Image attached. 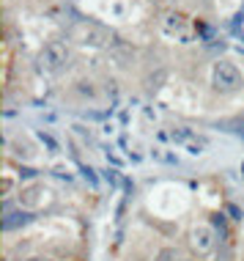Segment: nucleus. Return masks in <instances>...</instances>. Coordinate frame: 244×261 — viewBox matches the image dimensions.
I'll use <instances>...</instances> for the list:
<instances>
[{"mask_svg": "<svg viewBox=\"0 0 244 261\" xmlns=\"http://www.w3.org/2000/svg\"><path fill=\"white\" fill-rule=\"evenodd\" d=\"M211 83H214V88H217V91H236V88H241L244 80H241V72L233 66V63L220 61V63H214Z\"/></svg>", "mask_w": 244, "mask_h": 261, "instance_id": "f03ea898", "label": "nucleus"}, {"mask_svg": "<svg viewBox=\"0 0 244 261\" xmlns=\"http://www.w3.org/2000/svg\"><path fill=\"white\" fill-rule=\"evenodd\" d=\"M170 138L176 140V143H184V146H190L192 140H195V135H192L190 129H187V126H181V129H173V132H170Z\"/></svg>", "mask_w": 244, "mask_h": 261, "instance_id": "0eeeda50", "label": "nucleus"}, {"mask_svg": "<svg viewBox=\"0 0 244 261\" xmlns=\"http://www.w3.org/2000/svg\"><path fill=\"white\" fill-rule=\"evenodd\" d=\"M192 245L198 253H208L214 248V231L208 225H195L192 228Z\"/></svg>", "mask_w": 244, "mask_h": 261, "instance_id": "20e7f679", "label": "nucleus"}, {"mask_svg": "<svg viewBox=\"0 0 244 261\" xmlns=\"http://www.w3.org/2000/svg\"><path fill=\"white\" fill-rule=\"evenodd\" d=\"M25 223H30V215H25V212H9V215H6V220H3V228L6 231H14L17 225H25Z\"/></svg>", "mask_w": 244, "mask_h": 261, "instance_id": "423d86ee", "label": "nucleus"}, {"mask_svg": "<svg viewBox=\"0 0 244 261\" xmlns=\"http://www.w3.org/2000/svg\"><path fill=\"white\" fill-rule=\"evenodd\" d=\"M69 58H72V53H69L66 41H50V44L39 53V66L44 69V72H60L69 63Z\"/></svg>", "mask_w": 244, "mask_h": 261, "instance_id": "f257e3e1", "label": "nucleus"}, {"mask_svg": "<svg viewBox=\"0 0 244 261\" xmlns=\"http://www.w3.org/2000/svg\"><path fill=\"white\" fill-rule=\"evenodd\" d=\"M157 261H184V256H181L178 248H165L157 253Z\"/></svg>", "mask_w": 244, "mask_h": 261, "instance_id": "6e6552de", "label": "nucleus"}, {"mask_svg": "<svg viewBox=\"0 0 244 261\" xmlns=\"http://www.w3.org/2000/svg\"><path fill=\"white\" fill-rule=\"evenodd\" d=\"M110 39H113V33H107L99 25H88V28H82V31H80V41H82V44H90V47L110 44Z\"/></svg>", "mask_w": 244, "mask_h": 261, "instance_id": "7ed1b4c3", "label": "nucleus"}, {"mask_svg": "<svg viewBox=\"0 0 244 261\" xmlns=\"http://www.w3.org/2000/svg\"><path fill=\"white\" fill-rule=\"evenodd\" d=\"M27 261H50V258H41V256H33V258H27Z\"/></svg>", "mask_w": 244, "mask_h": 261, "instance_id": "1a4fd4ad", "label": "nucleus"}, {"mask_svg": "<svg viewBox=\"0 0 244 261\" xmlns=\"http://www.w3.org/2000/svg\"><path fill=\"white\" fill-rule=\"evenodd\" d=\"M44 193V187L41 185H33V187H25L22 193H19V203H25V206H36L39 203V195Z\"/></svg>", "mask_w": 244, "mask_h": 261, "instance_id": "39448f33", "label": "nucleus"}]
</instances>
